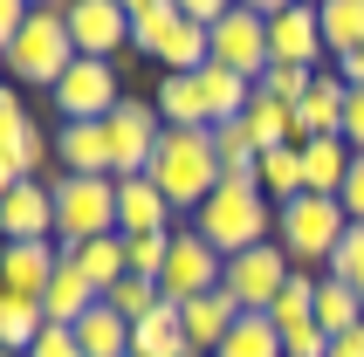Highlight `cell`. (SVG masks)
Returning <instances> with one entry per match:
<instances>
[{"instance_id": "6da1fadb", "label": "cell", "mask_w": 364, "mask_h": 357, "mask_svg": "<svg viewBox=\"0 0 364 357\" xmlns=\"http://www.w3.org/2000/svg\"><path fill=\"white\" fill-rule=\"evenodd\" d=\"M268 220H275V199H268L255 178H220L213 199L193 213V234H200L220 261H234V255H247V247L268 240Z\"/></svg>"}, {"instance_id": "7a4b0ae2", "label": "cell", "mask_w": 364, "mask_h": 357, "mask_svg": "<svg viewBox=\"0 0 364 357\" xmlns=\"http://www.w3.org/2000/svg\"><path fill=\"white\" fill-rule=\"evenodd\" d=\"M144 178L172 199V213L193 220L206 199H213V186H220V151H213V131H165L159 151H151V165H144Z\"/></svg>"}, {"instance_id": "3957f363", "label": "cell", "mask_w": 364, "mask_h": 357, "mask_svg": "<svg viewBox=\"0 0 364 357\" xmlns=\"http://www.w3.org/2000/svg\"><path fill=\"white\" fill-rule=\"evenodd\" d=\"M76 62V35H69V0H41L28 28L7 48V82H28V90H55Z\"/></svg>"}, {"instance_id": "277c9868", "label": "cell", "mask_w": 364, "mask_h": 357, "mask_svg": "<svg viewBox=\"0 0 364 357\" xmlns=\"http://www.w3.org/2000/svg\"><path fill=\"white\" fill-rule=\"evenodd\" d=\"M131 48H138V55H151L165 76H193V69H206V62H213V28L186 21L172 0H159V7L131 14Z\"/></svg>"}, {"instance_id": "5b68a950", "label": "cell", "mask_w": 364, "mask_h": 357, "mask_svg": "<svg viewBox=\"0 0 364 357\" xmlns=\"http://www.w3.org/2000/svg\"><path fill=\"white\" fill-rule=\"evenodd\" d=\"M344 234H350L344 199L303 193V199H289V206H275V240L289 247L296 268H330V255L344 247Z\"/></svg>"}, {"instance_id": "8992f818", "label": "cell", "mask_w": 364, "mask_h": 357, "mask_svg": "<svg viewBox=\"0 0 364 357\" xmlns=\"http://www.w3.org/2000/svg\"><path fill=\"white\" fill-rule=\"evenodd\" d=\"M48 186H55V247H82L97 234H117V178L62 172Z\"/></svg>"}, {"instance_id": "52a82bcc", "label": "cell", "mask_w": 364, "mask_h": 357, "mask_svg": "<svg viewBox=\"0 0 364 357\" xmlns=\"http://www.w3.org/2000/svg\"><path fill=\"white\" fill-rule=\"evenodd\" d=\"M62 124H103L110 110L124 103V82H117V62H97V55H76L69 62V76L48 90Z\"/></svg>"}, {"instance_id": "ba28073f", "label": "cell", "mask_w": 364, "mask_h": 357, "mask_svg": "<svg viewBox=\"0 0 364 357\" xmlns=\"http://www.w3.org/2000/svg\"><path fill=\"white\" fill-rule=\"evenodd\" d=\"M289 275H296V261H289V247L282 240H262V247H247V255H234L227 261V275H220V289L241 309H275V296L289 289Z\"/></svg>"}, {"instance_id": "9c48e42d", "label": "cell", "mask_w": 364, "mask_h": 357, "mask_svg": "<svg viewBox=\"0 0 364 357\" xmlns=\"http://www.w3.org/2000/svg\"><path fill=\"white\" fill-rule=\"evenodd\" d=\"M103 138H110V172L117 178H138L144 165H151V151H159L165 124H159V103L144 97H124L110 117H103Z\"/></svg>"}, {"instance_id": "30bf717a", "label": "cell", "mask_w": 364, "mask_h": 357, "mask_svg": "<svg viewBox=\"0 0 364 357\" xmlns=\"http://www.w3.org/2000/svg\"><path fill=\"white\" fill-rule=\"evenodd\" d=\"M220 275H227V261L213 255L193 227H179V234H172V255H165V275H159V296H165V302L213 296V289H220Z\"/></svg>"}, {"instance_id": "8fae6325", "label": "cell", "mask_w": 364, "mask_h": 357, "mask_svg": "<svg viewBox=\"0 0 364 357\" xmlns=\"http://www.w3.org/2000/svg\"><path fill=\"white\" fill-rule=\"evenodd\" d=\"M213 62L234 69V76H247V82H262L268 76V21L247 14V7L220 14L213 21Z\"/></svg>"}, {"instance_id": "7c38bea8", "label": "cell", "mask_w": 364, "mask_h": 357, "mask_svg": "<svg viewBox=\"0 0 364 357\" xmlns=\"http://www.w3.org/2000/svg\"><path fill=\"white\" fill-rule=\"evenodd\" d=\"M69 35H76V55L117 62L131 48V14L117 0H69Z\"/></svg>"}, {"instance_id": "4fadbf2b", "label": "cell", "mask_w": 364, "mask_h": 357, "mask_svg": "<svg viewBox=\"0 0 364 357\" xmlns=\"http://www.w3.org/2000/svg\"><path fill=\"white\" fill-rule=\"evenodd\" d=\"M323 14L309 7V0H296V7H282V14L268 21V62H296V69H323Z\"/></svg>"}, {"instance_id": "5bb4252c", "label": "cell", "mask_w": 364, "mask_h": 357, "mask_svg": "<svg viewBox=\"0 0 364 357\" xmlns=\"http://www.w3.org/2000/svg\"><path fill=\"white\" fill-rule=\"evenodd\" d=\"M62 268V247L55 240H0V289L7 296H48V282Z\"/></svg>"}, {"instance_id": "9a60e30c", "label": "cell", "mask_w": 364, "mask_h": 357, "mask_svg": "<svg viewBox=\"0 0 364 357\" xmlns=\"http://www.w3.org/2000/svg\"><path fill=\"white\" fill-rule=\"evenodd\" d=\"M0 240H55V186L48 178H21L0 199Z\"/></svg>"}, {"instance_id": "2e32d148", "label": "cell", "mask_w": 364, "mask_h": 357, "mask_svg": "<svg viewBox=\"0 0 364 357\" xmlns=\"http://www.w3.org/2000/svg\"><path fill=\"white\" fill-rule=\"evenodd\" d=\"M117 234L138 240V234H172V199L151 186V178H117Z\"/></svg>"}, {"instance_id": "e0dca14e", "label": "cell", "mask_w": 364, "mask_h": 357, "mask_svg": "<svg viewBox=\"0 0 364 357\" xmlns=\"http://www.w3.org/2000/svg\"><path fill=\"white\" fill-rule=\"evenodd\" d=\"M344 110H350V82L337 69H316V90L296 103V131L303 138H344Z\"/></svg>"}, {"instance_id": "ac0fdd59", "label": "cell", "mask_w": 364, "mask_h": 357, "mask_svg": "<svg viewBox=\"0 0 364 357\" xmlns=\"http://www.w3.org/2000/svg\"><path fill=\"white\" fill-rule=\"evenodd\" d=\"M179 323H186V343L200 357H213L227 343V330L241 323V302L227 296V289H213V296H193V302H179Z\"/></svg>"}, {"instance_id": "d6986e66", "label": "cell", "mask_w": 364, "mask_h": 357, "mask_svg": "<svg viewBox=\"0 0 364 357\" xmlns=\"http://www.w3.org/2000/svg\"><path fill=\"white\" fill-rule=\"evenodd\" d=\"M62 261H69L97 296H110V289L131 275V247H124V234H97V240H82V247H62Z\"/></svg>"}, {"instance_id": "ffe728a7", "label": "cell", "mask_w": 364, "mask_h": 357, "mask_svg": "<svg viewBox=\"0 0 364 357\" xmlns=\"http://www.w3.org/2000/svg\"><path fill=\"white\" fill-rule=\"evenodd\" d=\"M55 165L76 178H117L110 172V138L103 124H55Z\"/></svg>"}, {"instance_id": "44dd1931", "label": "cell", "mask_w": 364, "mask_h": 357, "mask_svg": "<svg viewBox=\"0 0 364 357\" xmlns=\"http://www.w3.org/2000/svg\"><path fill=\"white\" fill-rule=\"evenodd\" d=\"M350 165H358V151H350L344 138H303V186L309 193L337 199L344 178H350Z\"/></svg>"}, {"instance_id": "7402d4cb", "label": "cell", "mask_w": 364, "mask_h": 357, "mask_svg": "<svg viewBox=\"0 0 364 357\" xmlns=\"http://www.w3.org/2000/svg\"><path fill=\"white\" fill-rule=\"evenodd\" d=\"M131 357H193L186 323H179V302H159L144 323H131Z\"/></svg>"}, {"instance_id": "603a6c76", "label": "cell", "mask_w": 364, "mask_h": 357, "mask_svg": "<svg viewBox=\"0 0 364 357\" xmlns=\"http://www.w3.org/2000/svg\"><path fill=\"white\" fill-rule=\"evenodd\" d=\"M97 289H90V282L76 275V268H69V261H62L55 268V282H48V296H41V309H48V323H62V330H76L82 316H90V309H97Z\"/></svg>"}, {"instance_id": "cb8c5ba5", "label": "cell", "mask_w": 364, "mask_h": 357, "mask_svg": "<svg viewBox=\"0 0 364 357\" xmlns=\"http://www.w3.org/2000/svg\"><path fill=\"white\" fill-rule=\"evenodd\" d=\"M268 323L282 330V343H289V337H303V330H316V275H309V268H296V275H289V289L275 296Z\"/></svg>"}, {"instance_id": "d4e9b609", "label": "cell", "mask_w": 364, "mask_h": 357, "mask_svg": "<svg viewBox=\"0 0 364 357\" xmlns=\"http://www.w3.org/2000/svg\"><path fill=\"white\" fill-rule=\"evenodd\" d=\"M247 138L262 144V151H282V144H303V131H296V110L289 103H275V97H262L255 90V103H247Z\"/></svg>"}, {"instance_id": "484cf974", "label": "cell", "mask_w": 364, "mask_h": 357, "mask_svg": "<svg viewBox=\"0 0 364 357\" xmlns=\"http://www.w3.org/2000/svg\"><path fill=\"white\" fill-rule=\"evenodd\" d=\"M255 186H262L275 206H289V199H303V144H282V151H262V165H255Z\"/></svg>"}, {"instance_id": "4316f807", "label": "cell", "mask_w": 364, "mask_h": 357, "mask_svg": "<svg viewBox=\"0 0 364 357\" xmlns=\"http://www.w3.org/2000/svg\"><path fill=\"white\" fill-rule=\"evenodd\" d=\"M316 323H323V337L358 330L364 323V296L350 289V282H337V275H316Z\"/></svg>"}, {"instance_id": "83f0119b", "label": "cell", "mask_w": 364, "mask_h": 357, "mask_svg": "<svg viewBox=\"0 0 364 357\" xmlns=\"http://www.w3.org/2000/svg\"><path fill=\"white\" fill-rule=\"evenodd\" d=\"M76 343H82V357H131V323H124L110 302H97V309L76 323Z\"/></svg>"}, {"instance_id": "f1b7e54d", "label": "cell", "mask_w": 364, "mask_h": 357, "mask_svg": "<svg viewBox=\"0 0 364 357\" xmlns=\"http://www.w3.org/2000/svg\"><path fill=\"white\" fill-rule=\"evenodd\" d=\"M213 357H289V351H282V330H275L262 309H241V323L227 330V343Z\"/></svg>"}, {"instance_id": "f546056e", "label": "cell", "mask_w": 364, "mask_h": 357, "mask_svg": "<svg viewBox=\"0 0 364 357\" xmlns=\"http://www.w3.org/2000/svg\"><path fill=\"white\" fill-rule=\"evenodd\" d=\"M41 330H48V309H41L35 296H7V289H0V343H7V351H35Z\"/></svg>"}, {"instance_id": "4dcf8cb0", "label": "cell", "mask_w": 364, "mask_h": 357, "mask_svg": "<svg viewBox=\"0 0 364 357\" xmlns=\"http://www.w3.org/2000/svg\"><path fill=\"white\" fill-rule=\"evenodd\" d=\"M213 151H220V178H255V165H262V144L247 138V124H213Z\"/></svg>"}, {"instance_id": "1f68e13d", "label": "cell", "mask_w": 364, "mask_h": 357, "mask_svg": "<svg viewBox=\"0 0 364 357\" xmlns=\"http://www.w3.org/2000/svg\"><path fill=\"white\" fill-rule=\"evenodd\" d=\"M316 14H323V48L344 62L350 48L364 41V0H323Z\"/></svg>"}, {"instance_id": "d6a6232c", "label": "cell", "mask_w": 364, "mask_h": 357, "mask_svg": "<svg viewBox=\"0 0 364 357\" xmlns=\"http://www.w3.org/2000/svg\"><path fill=\"white\" fill-rule=\"evenodd\" d=\"M255 90H262V97H275V103H289V110H296V103H303L309 90H316V69H296V62H268V76L255 82Z\"/></svg>"}, {"instance_id": "836d02e7", "label": "cell", "mask_w": 364, "mask_h": 357, "mask_svg": "<svg viewBox=\"0 0 364 357\" xmlns=\"http://www.w3.org/2000/svg\"><path fill=\"white\" fill-rule=\"evenodd\" d=\"M103 302H110V309H117L124 323H144V316H151V309H159L165 296H159V282H144V275H124V282H117V289H110Z\"/></svg>"}, {"instance_id": "e575fe53", "label": "cell", "mask_w": 364, "mask_h": 357, "mask_svg": "<svg viewBox=\"0 0 364 357\" xmlns=\"http://www.w3.org/2000/svg\"><path fill=\"white\" fill-rule=\"evenodd\" d=\"M48 159H55V131L28 117V131L14 138V165H21V178H41V172H48Z\"/></svg>"}, {"instance_id": "d590c367", "label": "cell", "mask_w": 364, "mask_h": 357, "mask_svg": "<svg viewBox=\"0 0 364 357\" xmlns=\"http://www.w3.org/2000/svg\"><path fill=\"white\" fill-rule=\"evenodd\" d=\"M172 234H179V227H172ZM172 234H138V240H124V247H131V275L159 282V275H165V255H172Z\"/></svg>"}, {"instance_id": "8d00e7d4", "label": "cell", "mask_w": 364, "mask_h": 357, "mask_svg": "<svg viewBox=\"0 0 364 357\" xmlns=\"http://www.w3.org/2000/svg\"><path fill=\"white\" fill-rule=\"evenodd\" d=\"M323 275L350 282V289H358V296H364V227H350V234H344V247L330 255V268H323Z\"/></svg>"}, {"instance_id": "74e56055", "label": "cell", "mask_w": 364, "mask_h": 357, "mask_svg": "<svg viewBox=\"0 0 364 357\" xmlns=\"http://www.w3.org/2000/svg\"><path fill=\"white\" fill-rule=\"evenodd\" d=\"M21 131H28V103H21V90L7 82V90H0V151H14Z\"/></svg>"}, {"instance_id": "f35d334b", "label": "cell", "mask_w": 364, "mask_h": 357, "mask_svg": "<svg viewBox=\"0 0 364 357\" xmlns=\"http://www.w3.org/2000/svg\"><path fill=\"white\" fill-rule=\"evenodd\" d=\"M28 14H35V0H0V55L14 48V35L28 28Z\"/></svg>"}, {"instance_id": "ab89813d", "label": "cell", "mask_w": 364, "mask_h": 357, "mask_svg": "<svg viewBox=\"0 0 364 357\" xmlns=\"http://www.w3.org/2000/svg\"><path fill=\"white\" fill-rule=\"evenodd\" d=\"M172 7H179L186 21H200V28H213V21H220V14H234L241 0H172Z\"/></svg>"}, {"instance_id": "60d3db41", "label": "cell", "mask_w": 364, "mask_h": 357, "mask_svg": "<svg viewBox=\"0 0 364 357\" xmlns=\"http://www.w3.org/2000/svg\"><path fill=\"white\" fill-rule=\"evenodd\" d=\"M344 213H350V227H364V151H358V165H350V178H344Z\"/></svg>"}, {"instance_id": "b9f144b4", "label": "cell", "mask_w": 364, "mask_h": 357, "mask_svg": "<svg viewBox=\"0 0 364 357\" xmlns=\"http://www.w3.org/2000/svg\"><path fill=\"white\" fill-rule=\"evenodd\" d=\"M344 144L364 151V90H350V110H344Z\"/></svg>"}, {"instance_id": "7bdbcfd3", "label": "cell", "mask_w": 364, "mask_h": 357, "mask_svg": "<svg viewBox=\"0 0 364 357\" xmlns=\"http://www.w3.org/2000/svg\"><path fill=\"white\" fill-rule=\"evenodd\" d=\"M337 76H344V82H350V90H364V41H358V48H350V55H344V62H337Z\"/></svg>"}, {"instance_id": "ee69618b", "label": "cell", "mask_w": 364, "mask_h": 357, "mask_svg": "<svg viewBox=\"0 0 364 357\" xmlns=\"http://www.w3.org/2000/svg\"><path fill=\"white\" fill-rule=\"evenodd\" d=\"M330 357H364V323L344 330V337H330Z\"/></svg>"}, {"instance_id": "f6af8a7d", "label": "cell", "mask_w": 364, "mask_h": 357, "mask_svg": "<svg viewBox=\"0 0 364 357\" xmlns=\"http://www.w3.org/2000/svg\"><path fill=\"white\" fill-rule=\"evenodd\" d=\"M21 186V165H14V151H0V199Z\"/></svg>"}, {"instance_id": "bcb514c9", "label": "cell", "mask_w": 364, "mask_h": 357, "mask_svg": "<svg viewBox=\"0 0 364 357\" xmlns=\"http://www.w3.org/2000/svg\"><path fill=\"white\" fill-rule=\"evenodd\" d=\"M241 7H247V14H262V21H275L282 7H296V0H241Z\"/></svg>"}, {"instance_id": "7dc6e473", "label": "cell", "mask_w": 364, "mask_h": 357, "mask_svg": "<svg viewBox=\"0 0 364 357\" xmlns=\"http://www.w3.org/2000/svg\"><path fill=\"white\" fill-rule=\"evenodd\" d=\"M124 14H144V7H159V0H117Z\"/></svg>"}, {"instance_id": "c3c4849f", "label": "cell", "mask_w": 364, "mask_h": 357, "mask_svg": "<svg viewBox=\"0 0 364 357\" xmlns=\"http://www.w3.org/2000/svg\"><path fill=\"white\" fill-rule=\"evenodd\" d=\"M0 90H7V55H0Z\"/></svg>"}, {"instance_id": "681fc988", "label": "cell", "mask_w": 364, "mask_h": 357, "mask_svg": "<svg viewBox=\"0 0 364 357\" xmlns=\"http://www.w3.org/2000/svg\"><path fill=\"white\" fill-rule=\"evenodd\" d=\"M0 357H28V351H7V343H0Z\"/></svg>"}, {"instance_id": "f907efd6", "label": "cell", "mask_w": 364, "mask_h": 357, "mask_svg": "<svg viewBox=\"0 0 364 357\" xmlns=\"http://www.w3.org/2000/svg\"><path fill=\"white\" fill-rule=\"evenodd\" d=\"M309 7H323V0H309Z\"/></svg>"}, {"instance_id": "816d5d0a", "label": "cell", "mask_w": 364, "mask_h": 357, "mask_svg": "<svg viewBox=\"0 0 364 357\" xmlns=\"http://www.w3.org/2000/svg\"><path fill=\"white\" fill-rule=\"evenodd\" d=\"M193 357H200V351H193Z\"/></svg>"}, {"instance_id": "f5cc1de1", "label": "cell", "mask_w": 364, "mask_h": 357, "mask_svg": "<svg viewBox=\"0 0 364 357\" xmlns=\"http://www.w3.org/2000/svg\"><path fill=\"white\" fill-rule=\"evenodd\" d=\"M35 7H41V0H35Z\"/></svg>"}]
</instances>
